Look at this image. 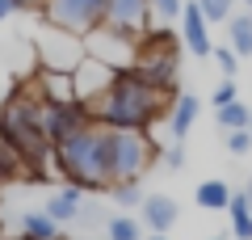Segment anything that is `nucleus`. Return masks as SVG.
<instances>
[{
  "label": "nucleus",
  "instance_id": "6",
  "mask_svg": "<svg viewBox=\"0 0 252 240\" xmlns=\"http://www.w3.org/2000/svg\"><path fill=\"white\" fill-rule=\"evenodd\" d=\"M84 55L97 59V63H105V68H114V72H126V68H135L139 38H130V34H122V30H114V26L101 21L97 30L84 34Z\"/></svg>",
  "mask_w": 252,
  "mask_h": 240
},
{
  "label": "nucleus",
  "instance_id": "23",
  "mask_svg": "<svg viewBox=\"0 0 252 240\" xmlns=\"http://www.w3.org/2000/svg\"><path fill=\"white\" fill-rule=\"evenodd\" d=\"M202 9V17L210 21V26H227V21L235 17V0H193Z\"/></svg>",
  "mask_w": 252,
  "mask_h": 240
},
{
  "label": "nucleus",
  "instance_id": "29",
  "mask_svg": "<svg viewBox=\"0 0 252 240\" xmlns=\"http://www.w3.org/2000/svg\"><path fill=\"white\" fill-rule=\"evenodd\" d=\"M164 164H168V169H181V164H185V148H181V143L164 148Z\"/></svg>",
  "mask_w": 252,
  "mask_h": 240
},
{
  "label": "nucleus",
  "instance_id": "31",
  "mask_svg": "<svg viewBox=\"0 0 252 240\" xmlns=\"http://www.w3.org/2000/svg\"><path fill=\"white\" fill-rule=\"evenodd\" d=\"M143 240H168V236H164V232H152V236H143Z\"/></svg>",
  "mask_w": 252,
  "mask_h": 240
},
{
  "label": "nucleus",
  "instance_id": "7",
  "mask_svg": "<svg viewBox=\"0 0 252 240\" xmlns=\"http://www.w3.org/2000/svg\"><path fill=\"white\" fill-rule=\"evenodd\" d=\"M105 4L109 0H42V17L46 26L67 30V34H89L105 21Z\"/></svg>",
  "mask_w": 252,
  "mask_h": 240
},
{
  "label": "nucleus",
  "instance_id": "33",
  "mask_svg": "<svg viewBox=\"0 0 252 240\" xmlns=\"http://www.w3.org/2000/svg\"><path fill=\"white\" fill-rule=\"evenodd\" d=\"M248 198H252V181H248Z\"/></svg>",
  "mask_w": 252,
  "mask_h": 240
},
{
  "label": "nucleus",
  "instance_id": "19",
  "mask_svg": "<svg viewBox=\"0 0 252 240\" xmlns=\"http://www.w3.org/2000/svg\"><path fill=\"white\" fill-rule=\"evenodd\" d=\"M21 236L26 240H59V223L46 211H26L21 215Z\"/></svg>",
  "mask_w": 252,
  "mask_h": 240
},
{
  "label": "nucleus",
  "instance_id": "21",
  "mask_svg": "<svg viewBox=\"0 0 252 240\" xmlns=\"http://www.w3.org/2000/svg\"><path fill=\"white\" fill-rule=\"evenodd\" d=\"M215 118H219V126H223V131H244V126H252V106H244V101L235 97L231 106H223Z\"/></svg>",
  "mask_w": 252,
  "mask_h": 240
},
{
  "label": "nucleus",
  "instance_id": "25",
  "mask_svg": "<svg viewBox=\"0 0 252 240\" xmlns=\"http://www.w3.org/2000/svg\"><path fill=\"white\" fill-rule=\"evenodd\" d=\"M227 135V152H235V156H248L252 152V131L244 126V131H223Z\"/></svg>",
  "mask_w": 252,
  "mask_h": 240
},
{
  "label": "nucleus",
  "instance_id": "30",
  "mask_svg": "<svg viewBox=\"0 0 252 240\" xmlns=\"http://www.w3.org/2000/svg\"><path fill=\"white\" fill-rule=\"evenodd\" d=\"M21 9H26V0H0V26H4L13 13H21Z\"/></svg>",
  "mask_w": 252,
  "mask_h": 240
},
{
  "label": "nucleus",
  "instance_id": "28",
  "mask_svg": "<svg viewBox=\"0 0 252 240\" xmlns=\"http://www.w3.org/2000/svg\"><path fill=\"white\" fill-rule=\"evenodd\" d=\"M215 63L223 76H235V68H240V55L231 51V46H215Z\"/></svg>",
  "mask_w": 252,
  "mask_h": 240
},
{
  "label": "nucleus",
  "instance_id": "16",
  "mask_svg": "<svg viewBox=\"0 0 252 240\" xmlns=\"http://www.w3.org/2000/svg\"><path fill=\"white\" fill-rule=\"evenodd\" d=\"M42 211L51 215L55 223H76V219H80V211H84V190H80V186H72V181H67V186H63L59 194H55L51 202L42 206Z\"/></svg>",
  "mask_w": 252,
  "mask_h": 240
},
{
  "label": "nucleus",
  "instance_id": "1",
  "mask_svg": "<svg viewBox=\"0 0 252 240\" xmlns=\"http://www.w3.org/2000/svg\"><path fill=\"white\" fill-rule=\"evenodd\" d=\"M164 101H168L164 93H156L152 84H143L135 72L126 68V72H114L109 89L97 101H89V110L109 131H147L164 114Z\"/></svg>",
  "mask_w": 252,
  "mask_h": 240
},
{
  "label": "nucleus",
  "instance_id": "12",
  "mask_svg": "<svg viewBox=\"0 0 252 240\" xmlns=\"http://www.w3.org/2000/svg\"><path fill=\"white\" fill-rule=\"evenodd\" d=\"M72 80H76V97H80V101H97L101 93L109 89L114 68H105V63H97V59H89V55H84L80 68L72 72Z\"/></svg>",
  "mask_w": 252,
  "mask_h": 240
},
{
  "label": "nucleus",
  "instance_id": "13",
  "mask_svg": "<svg viewBox=\"0 0 252 240\" xmlns=\"http://www.w3.org/2000/svg\"><path fill=\"white\" fill-rule=\"evenodd\" d=\"M34 89L42 93V101H46V106L80 101V97H76V80H72V72H51V68H42V76L34 80Z\"/></svg>",
  "mask_w": 252,
  "mask_h": 240
},
{
  "label": "nucleus",
  "instance_id": "17",
  "mask_svg": "<svg viewBox=\"0 0 252 240\" xmlns=\"http://www.w3.org/2000/svg\"><path fill=\"white\" fill-rule=\"evenodd\" d=\"M227 46H231L240 59L252 55V13H235V17L227 21Z\"/></svg>",
  "mask_w": 252,
  "mask_h": 240
},
{
  "label": "nucleus",
  "instance_id": "24",
  "mask_svg": "<svg viewBox=\"0 0 252 240\" xmlns=\"http://www.w3.org/2000/svg\"><path fill=\"white\" fill-rule=\"evenodd\" d=\"M109 194H114L118 206H139V202H143V190H139V181H114V186H109Z\"/></svg>",
  "mask_w": 252,
  "mask_h": 240
},
{
  "label": "nucleus",
  "instance_id": "9",
  "mask_svg": "<svg viewBox=\"0 0 252 240\" xmlns=\"http://www.w3.org/2000/svg\"><path fill=\"white\" fill-rule=\"evenodd\" d=\"M89 122H97L93 110H89V101H63V106H46L42 110V131H46V139H51V148L63 143L67 135L84 131Z\"/></svg>",
  "mask_w": 252,
  "mask_h": 240
},
{
  "label": "nucleus",
  "instance_id": "36",
  "mask_svg": "<svg viewBox=\"0 0 252 240\" xmlns=\"http://www.w3.org/2000/svg\"><path fill=\"white\" fill-rule=\"evenodd\" d=\"M248 131H252V126H248Z\"/></svg>",
  "mask_w": 252,
  "mask_h": 240
},
{
  "label": "nucleus",
  "instance_id": "8",
  "mask_svg": "<svg viewBox=\"0 0 252 240\" xmlns=\"http://www.w3.org/2000/svg\"><path fill=\"white\" fill-rule=\"evenodd\" d=\"M38 51H42V68H51V72H76L80 59H84V38L46 26V34L38 38Z\"/></svg>",
  "mask_w": 252,
  "mask_h": 240
},
{
  "label": "nucleus",
  "instance_id": "4",
  "mask_svg": "<svg viewBox=\"0 0 252 240\" xmlns=\"http://www.w3.org/2000/svg\"><path fill=\"white\" fill-rule=\"evenodd\" d=\"M135 72L143 84H152L156 93L168 97L177 89V76H181V38L172 30H147L139 38V55H135Z\"/></svg>",
  "mask_w": 252,
  "mask_h": 240
},
{
  "label": "nucleus",
  "instance_id": "18",
  "mask_svg": "<svg viewBox=\"0 0 252 240\" xmlns=\"http://www.w3.org/2000/svg\"><path fill=\"white\" fill-rule=\"evenodd\" d=\"M227 215H231V232H235V236H240V240H252V198H248V190L231 194Z\"/></svg>",
  "mask_w": 252,
  "mask_h": 240
},
{
  "label": "nucleus",
  "instance_id": "34",
  "mask_svg": "<svg viewBox=\"0 0 252 240\" xmlns=\"http://www.w3.org/2000/svg\"><path fill=\"white\" fill-rule=\"evenodd\" d=\"M210 240H219V236H210Z\"/></svg>",
  "mask_w": 252,
  "mask_h": 240
},
{
  "label": "nucleus",
  "instance_id": "14",
  "mask_svg": "<svg viewBox=\"0 0 252 240\" xmlns=\"http://www.w3.org/2000/svg\"><path fill=\"white\" fill-rule=\"evenodd\" d=\"M198 114H202V101L193 97V93H177V101L168 106V135L172 139H185L189 131H193V122H198Z\"/></svg>",
  "mask_w": 252,
  "mask_h": 240
},
{
  "label": "nucleus",
  "instance_id": "20",
  "mask_svg": "<svg viewBox=\"0 0 252 240\" xmlns=\"http://www.w3.org/2000/svg\"><path fill=\"white\" fill-rule=\"evenodd\" d=\"M231 194H235V190L227 186V181L210 177V181H202V186H198V206H206V211H227Z\"/></svg>",
  "mask_w": 252,
  "mask_h": 240
},
{
  "label": "nucleus",
  "instance_id": "27",
  "mask_svg": "<svg viewBox=\"0 0 252 240\" xmlns=\"http://www.w3.org/2000/svg\"><path fill=\"white\" fill-rule=\"evenodd\" d=\"M235 97H240V93H235V80H231V76H227V80H223V84H219V89H215V93H210V106H215V110H223V106H231V101H235Z\"/></svg>",
  "mask_w": 252,
  "mask_h": 240
},
{
  "label": "nucleus",
  "instance_id": "2",
  "mask_svg": "<svg viewBox=\"0 0 252 240\" xmlns=\"http://www.w3.org/2000/svg\"><path fill=\"white\" fill-rule=\"evenodd\" d=\"M42 110H46V101H42V93L34 84L30 89H17L0 106V139L9 143L30 169H42L46 156H55L51 139L42 131Z\"/></svg>",
  "mask_w": 252,
  "mask_h": 240
},
{
  "label": "nucleus",
  "instance_id": "22",
  "mask_svg": "<svg viewBox=\"0 0 252 240\" xmlns=\"http://www.w3.org/2000/svg\"><path fill=\"white\" fill-rule=\"evenodd\" d=\"M105 240H143V223L130 215H114L105 223Z\"/></svg>",
  "mask_w": 252,
  "mask_h": 240
},
{
  "label": "nucleus",
  "instance_id": "15",
  "mask_svg": "<svg viewBox=\"0 0 252 240\" xmlns=\"http://www.w3.org/2000/svg\"><path fill=\"white\" fill-rule=\"evenodd\" d=\"M177 215H181L177 198H168V194H147V198H143V228H152V232H172Z\"/></svg>",
  "mask_w": 252,
  "mask_h": 240
},
{
  "label": "nucleus",
  "instance_id": "35",
  "mask_svg": "<svg viewBox=\"0 0 252 240\" xmlns=\"http://www.w3.org/2000/svg\"><path fill=\"white\" fill-rule=\"evenodd\" d=\"M17 240H26V236H17Z\"/></svg>",
  "mask_w": 252,
  "mask_h": 240
},
{
  "label": "nucleus",
  "instance_id": "5",
  "mask_svg": "<svg viewBox=\"0 0 252 240\" xmlns=\"http://www.w3.org/2000/svg\"><path fill=\"white\" fill-rule=\"evenodd\" d=\"M156 164L147 131H109V181H139Z\"/></svg>",
  "mask_w": 252,
  "mask_h": 240
},
{
  "label": "nucleus",
  "instance_id": "11",
  "mask_svg": "<svg viewBox=\"0 0 252 240\" xmlns=\"http://www.w3.org/2000/svg\"><path fill=\"white\" fill-rule=\"evenodd\" d=\"M181 42H185L189 55H198V59H210V55H215V42H210V21L202 17L198 4H185V9H181Z\"/></svg>",
  "mask_w": 252,
  "mask_h": 240
},
{
  "label": "nucleus",
  "instance_id": "3",
  "mask_svg": "<svg viewBox=\"0 0 252 240\" xmlns=\"http://www.w3.org/2000/svg\"><path fill=\"white\" fill-rule=\"evenodd\" d=\"M55 164L80 190H109V126L89 122L84 131L55 143Z\"/></svg>",
  "mask_w": 252,
  "mask_h": 240
},
{
  "label": "nucleus",
  "instance_id": "32",
  "mask_svg": "<svg viewBox=\"0 0 252 240\" xmlns=\"http://www.w3.org/2000/svg\"><path fill=\"white\" fill-rule=\"evenodd\" d=\"M244 9H252V0H244Z\"/></svg>",
  "mask_w": 252,
  "mask_h": 240
},
{
  "label": "nucleus",
  "instance_id": "10",
  "mask_svg": "<svg viewBox=\"0 0 252 240\" xmlns=\"http://www.w3.org/2000/svg\"><path fill=\"white\" fill-rule=\"evenodd\" d=\"M147 21H152V0H109L105 4V26L122 30L130 38H143Z\"/></svg>",
  "mask_w": 252,
  "mask_h": 240
},
{
  "label": "nucleus",
  "instance_id": "26",
  "mask_svg": "<svg viewBox=\"0 0 252 240\" xmlns=\"http://www.w3.org/2000/svg\"><path fill=\"white\" fill-rule=\"evenodd\" d=\"M181 9H185V0H152V13L160 21H181Z\"/></svg>",
  "mask_w": 252,
  "mask_h": 240
}]
</instances>
